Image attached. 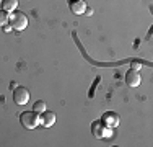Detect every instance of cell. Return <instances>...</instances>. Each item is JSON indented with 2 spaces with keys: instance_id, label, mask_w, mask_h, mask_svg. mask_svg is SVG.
<instances>
[{
  "instance_id": "cell-1",
  "label": "cell",
  "mask_w": 153,
  "mask_h": 147,
  "mask_svg": "<svg viewBox=\"0 0 153 147\" xmlns=\"http://www.w3.org/2000/svg\"><path fill=\"white\" fill-rule=\"evenodd\" d=\"M20 121H21V126L26 128V129H36L39 126V113L36 111H25L20 115Z\"/></svg>"
},
{
  "instance_id": "cell-14",
  "label": "cell",
  "mask_w": 153,
  "mask_h": 147,
  "mask_svg": "<svg viewBox=\"0 0 153 147\" xmlns=\"http://www.w3.org/2000/svg\"><path fill=\"white\" fill-rule=\"evenodd\" d=\"M85 15H93V10H91V8H88V10H85Z\"/></svg>"
},
{
  "instance_id": "cell-12",
  "label": "cell",
  "mask_w": 153,
  "mask_h": 147,
  "mask_svg": "<svg viewBox=\"0 0 153 147\" xmlns=\"http://www.w3.org/2000/svg\"><path fill=\"white\" fill-rule=\"evenodd\" d=\"M140 67H142V62H138V61H134L132 62V69H134V70H138Z\"/></svg>"
},
{
  "instance_id": "cell-13",
  "label": "cell",
  "mask_w": 153,
  "mask_h": 147,
  "mask_svg": "<svg viewBox=\"0 0 153 147\" xmlns=\"http://www.w3.org/2000/svg\"><path fill=\"white\" fill-rule=\"evenodd\" d=\"M12 25H10V26H8V25H5V26H3V31H5V33H10V31H12Z\"/></svg>"
},
{
  "instance_id": "cell-7",
  "label": "cell",
  "mask_w": 153,
  "mask_h": 147,
  "mask_svg": "<svg viewBox=\"0 0 153 147\" xmlns=\"http://www.w3.org/2000/svg\"><path fill=\"white\" fill-rule=\"evenodd\" d=\"M126 83L129 87H138L140 85V74L134 69H130L129 72L126 74Z\"/></svg>"
},
{
  "instance_id": "cell-4",
  "label": "cell",
  "mask_w": 153,
  "mask_h": 147,
  "mask_svg": "<svg viewBox=\"0 0 153 147\" xmlns=\"http://www.w3.org/2000/svg\"><path fill=\"white\" fill-rule=\"evenodd\" d=\"M109 129V128L104 126V123L101 119H96V121H93L91 123V131H93V136L96 139H103L104 136H108L109 132H106Z\"/></svg>"
},
{
  "instance_id": "cell-3",
  "label": "cell",
  "mask_w": 153,
  "mask_h": 147,
  "mask_svg": "<svg viewBox=\"0 0 153 147\" xmlns=\"http://www.w3.org/2000/svg\"><path fill=\"white\" fill-rule=\"evenodd\" d=\"M13 101H15L16 105H26V103L30 101V92H28V88L16 87L15 90H13Z\"/></svg>"
},
{
  "instance_id": "cell-9",
  "label": "cell",
  "mask_w": 153,
  "mask_h": 147,
  "mask_svg": "<svg viewBox=\"0 0 153 147\" xmlns=\"http://www.w3.org/2000/svg\"><path fill=\"white\" fill-rule=\"evenodd\" d=\"M18 7V0H2V10H5L7 13L15 12Z\"/></svg>"
},
{
  "instance_id": "cell-10",
  "label": "cell",
  "mask_w": 153,
  "mask_h": 147,
  "mask_svg": "<svg viewBox=\"0 0 153 147\" xmlns=\"http://www.w3.org/2000/svg\"><path fill=\"white\" fill-rule=\"evenodd\" d=\"M33 111H36V113H42V111H46V103L42 101V100H38L33 105Z\"/></svg>"
},
{
  "instance_id": "cell-6",
  "label": "cell",
  "mask_w": 153,
  "mask_h": 147,
  "mask_svg": "<svg viewBox=\"0 0 153 147\" xmlns=\"http://www.w3.org/2000/svg\"><path fill=\"white\" fill-rule=\"evenodd\" d=\"M68 8L74 15H83L86 10L85 0H68Z\"/></svg>"
},
{
  "instance_id": "cell-5",
  "label": "cell",
  "mask_w": 153,
  "mask_h": 147,
  "mask_svg": "<svg viewBox=\"0 0 153 147\" xmlns=\"http://www.w3.org/2000/svg\"><path fill=\"white\" fill-rule=\"evenodd\" d=\"M101 121L104 123V126L106 128H117L119 126V115L117 113H114V111H108V113H104L103 118H101Z\"/></svg>"
},
{
  "instance_id": "cell-11",
  "label": "cell",
  "mask_w": 153,
  "mask_h": 147,
  "mask_svg": "<svg viewBox=\"0 0 153 147\" xmlns=\"http://www.w3.org/2000/svg\"><path fill=\"white\" fill-rule=\"evenodd\" d=\"M8 15L5 10H0V26H5L7 23H8Z\"/></svg>"
},
{
  "instance_id": "cell-2",
  "label": "cell",
  "mask_w": 153,
  "mask_h": 147,
  "mask_svg": "<svg viewBox=\"0 0 153 147\" xmlns=\"http://www.w3.org/2000/svg\"><path fill=\"white\" fill-rule=\"evenodd\" d=\"M8 21L10 25H12L13 29H16V31H21V29H25L28 26V18L26 15L23 12H20V10H15V12H12L8 15Z\"/></svg>"
},
{
  "instance_id": "cell-8",
  "label": "cell",
  "mask_w": 153,
  "mask_h": 147,
  "mask_svg": "<svg viewBox=\"0 0 153 147\" xmlns=\"http://www.w3.org/2000/svg\"><path fill=\"white\" fill-rule=\"evenodd\" d=\"M39 118H41L39 123H41L44 128H51L54 123H56V113H52V111H42Z\"/></svg>"
}]
</instances>
